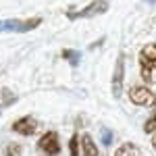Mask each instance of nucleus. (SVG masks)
<instances>
[{"label": "nucleus", "instance_id": "obj_7", "mask_svg": "<svg viewBox=\"0 0 156 156\" xmlns=\"http://www.w3.org/2000/svg\"><path fill=\"white\" fill-rule=\"evenodd\" d=\"M140 67L156 71V44H148L140 52Z\"/></svg>", "mask_w": 156, "mask_h": 156}, {"label": "nucleus", "instance_id": "obj_4", "mask_svg": "<svg viewBox=\"0 0 156 156\" xmlns=\"http://www.w3.org/2000/svg\"><path fill=\"white\" fill-rule=\"evenodd\" d=\"M37 148L44 152L46 156H56L60 152V142H58V133L56 131H46L40 142H37Z\"/></svg>", "mask_w": 156, "mask_h": 156}, {"label": "nucleus", "instance_id": "obj_9", "mask_svg": "<svg viewBox=\"0 0 156 156\" xmlns=\"http://www.w3.org/2000/svg\"><path fill=\"white\" fill-rule=\"evenodd\" d=\"M115 156H142V150H140L135 144L127 142V144H121L119 146V150L115 152Z\"/></svg>", "mask_w": 156, "mask_h": 156}, {"label": "nucleus", "instance_id": "obj_2", "mask_svg": "<svg viewBox=\"0 0 156 156\" xmlns=\"http://www.w3.org/2000/svg\"><path fill=\"white\" fill-rule=\"evenodd\" d=\"M108 11V2L106 0H92L85 9L81 11H69L67 17L69 19H90V17H96V15H102V12Z\"/></svg>", "mask_w": 156, "mask_h": 156}, {"label": "nucleus", "instance_id": "obj_15", "mask_svg": "<svg viewBox=\"0 0 156 156\" xmlns=\"http://www.w3.org/2000/svg\"><path fill=\"white\" fill-rule=\"evenodd\" d=\"M2 96L6 98V100H4V104H12V102L17 100V98H15V94H9V90H2Z\"/></svg>", "mask_w": 156, "mask_h": 156}, {"label": "nucleus", "instance_id": "obj_6", "mask_svg": "<svg viewBox=\"0 0 156 156\" xmlns=\"http://www.w3.org/2000/svg\"><path fill=\"white\" fill-rule=\"evenodd\" d=\"M37 123L34 117H21L12 123V131L15 133H21V135H34L37 131Z\"/></svg>", "mask_w": 156, "mask_h": 156}, {"label": "nucleus", "instance_id": "obj_13", "mask_svg": "<svg viewBox=\"0 0 156 156\" xmlns=\"http://www.w3.org/2000/svg\"><path fill=\"white\" fill-rule=\"evenodd\" d=\"M144 131L146 133H156V112L144 123Z\"/></svg>", "mask_w": 156, "mask_h": 156}, {"label": "nucleus", "instance_id": "obj_1", "mask_svg": "<svg viewBox=\"0 0 156 156\" xmlns=\"http://www.w3.org/2000/svg\"><path fill=\"white\" fill-rule=\"evenodd\" d=\"M42 19L34 17V19H6V21H0V31H12V34H25V31H31L40 27Z\"/></svg>", "mask_w": 156, "mask_h": 156}, {"label": "nucleus", "instance_id": "obj_5", "mask_svg": "<svg viewBox=\"0 0 156 156\" xmlns=\"http://www.w3.org/2000/svg\"><path fill=\"white\" fill-rule=\"evenodd\" d=\"M123 75H125V56L119 54L117 56V65H115V73H112V96L119 100L121 94H123Z\"/></svg>", "mask_w": 156, "mask_h": 156}, {"label": "nucleus", "instance_id": "obj_12", "mask_svg": "<svg viewBox=\"0 0 156 156\" xmlns=\"http://www.w3.org/2000/svg\"><path fill=\"white\" fill-rule=\"evenodd\" d=\"M4 156H21V146L19 144H9L4 148Z\"/></svg>", "mask_w": 156, "mask_h": 156}, {"label": "nucleus", "instance_id": "obj_11", "mask_svg": "<svg viewBox=\"0 0 156 156\" xmlns=\"http://www.w3.org/2000/svg\"><path fill=\"white\" fill-rule=\"evenodd\" d=\"M69 150H71V156H79L81 152V146H79V140H77V135H73L71 137V142H69Z\"/></svg>", "mask_w": 156, "mask_h": 156}, {"label": "nucleus", "instance_id": "obj_16", "mask_svg": "<svg viewBox=\"0 0 156 156\" xmlns=\"http://www.w3.org/2000/svg\"><path fill=\"white\" fill-rule=\"evenodd\" d=\"M152 146H154V148H156V133H154V135H152Z\"/></svg>", "mask_w": 156, "mask_h": 156}, {"label": "nucleus", "instance_id": "obj_3", "mask_svg": "<svg viewBox=\"0 0 156 156\" xmlns=\"http://www.w3.org/2000/svg\"><path fill=\"white\" fill-rule=\"evenodd\" d=\"M129 100L137 106H156V94L146 85H133L129 90Z\"/></svg>", "mask_w": 156, "mask_h": 156}, {"label": "nucleus", "instance_id": "obj_8", "mask_svg": "<svg viewBox=\"0 0 156 156\" xmlns=\"http://www.w3.org/2000/svg\"><path fill=\"white\" fill-rule=\"evenodd\" d=\"M81 154L83 156H98L100 154L96 144H94V140H92V135H87V133L81 135Z\"/></svg>", "mask_w": 156, "mask_h": 156}, {"label": "nucleus", "instance_id": "obj_10", "mask_svg": "<svg viewBox=\"0 0 156 156\" xmlns=\"http://www.w3.org/2000/svg\"><path fill=\"white\" fill-rule=\"evenodd\" d=\"M62 58H67L69 62H71V67H77L79 65V54L77 52H73V50H62Z\"/></svg>", "mask_w": 156, "mask_h": 156}, {"label": "nucleus", "instance_id": "obj_17", "mask_svg": "<svg viewBox=\"0 0 156 156\" xmlns=\"http://www.w3.org/2000/svg\"><path fill=\"white\" fill-rule=\"evenodd\" d=\"M146 2H156V0H146Z\"/></svg>", "mask_w": 156, "mask_h": 156}, {"label": "nucleus", "instance_id": "obj_14", "mask_svg": "<svg viewBox=\"0 0 156 156\" xmlns=\"http://www.w3.org/2000/svg\"><path fill=\"white\" fill-rule=\"evenodd\" d=\"M110 142H112V131L102 129V144H104V146H110Z\"/></svg>", "mask_w": 156, "mask_h": 156}]
</instances>
